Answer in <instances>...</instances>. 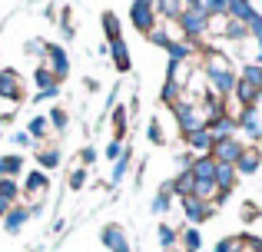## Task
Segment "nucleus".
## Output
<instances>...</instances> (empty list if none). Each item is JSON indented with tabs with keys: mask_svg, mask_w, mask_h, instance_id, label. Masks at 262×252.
Segmentation results:
<instances>
[{
	"mask_svg": "<svg viewBox=\"0 0 262 252\" xmlns=\"http://www.w3.org/2000/svg\"><path fill=\"white\" fill-rule=\"evenodd\" d=\"M199 73L206 77V83H209V90L216 93V97H232V90H236L239 83V73L232 70V60L226 57V53L219 50H206L203 60H199Z\"/></svg>",
	"mask_w": 262,
	"mask_h": 252,
	"instance_id": "f257e3e1",
	"label": "nucleus"
},
{
	"mask_svg": "<svg viewBox=\"0 0 262 252\" xmlns=\"http://www.w3.org/2000/svg\"><path fill=\"white\" fill-rule=\"evenodd\" d=\"M173 110V120H176V129L183 136H189V133H199V129H209L212 123V117H209V106L206 103H199V100H179L176 106H169Z\"/></svg>",
	"mask_w": 262,
	"mask_h": 252,
	"instance_id": "f03ea898",
	"label": "nucleus"
},
{
	"mask_svg": "<svg viewBox=\"0 0 262 252\" xmlns=\"http://www.w3.org/2000/svg\"><path fill=\"white\" fill-rule=\"evenodd\" d=\"M176 27H179V37H183V40H189V43H199V40H206V27H209V17H206L199 7H186V10L179 13Z\"/></svg>",
	"mask_w": 262,
	"mask_h": 252,
	"instance_id": "7ed1b4c3",
	"label": "nucleus"
},
{
	"mask_svg": "<svg viewBox=\"0 0 262 252\" xmlns=\"http://www.w3.org/2000/svg\"><path fill=\"white\" fill-rule=\"evenodd\" d=\"M129 24H133L143 37H146V33L160 24V13H156V4H153V0H133V4H129Z\"/></svg>",
	"mask_w": 262,
	"mask_h": 252,
	"instance_id": "20e7f679",
	"label": "nucleus"
},
{
	"mask_svg": "<svg viewBox=\"0 0 262 252\" xmlns=\"http://www.w3.org/2000/svg\"><path fill=\"white\" fill-rule=\"evenodd\" d=\"M43 66L57 80H67V77H70V57H67V50L60 43H43Z\"/></svg>",
	"mask_w": 262,
	"mask_h": 252,
	"instance_id": "39448f33",
	"label": "nucleus"
},
{
	"mask_svg": "<svg viewBox=\"0 0 262 252\" xmlns=\"http://www.w3.org/2000/svg\"><path fill=\"white\" fill-rule=\"evenodd\" d=\"M246 143L239 140V136H219L216 146H212V159L216 163H226V166H236L239 156H243Z\"/></svg>",
	"mask_w": 262,
	"mask_h": 252,
	"instance_id": "423d86ee",
	"label": "nucleus"
},
{
	"mask_svg": "<svg viewBox=\"0 0 262 252\" xmlns=\"http://www.w3.org/2000/svg\"><path fill=\"white\" fill-rule=\"evenodd\" d=\"M179 206H183V216L189 219V226H196V229L216 216V206H212V202L196 199V196H186V199H179Z\"/></svg>",
	"mask_w": 262,
	"mask_h": 252,
	"instance_id": "0eeeda50",
	"label": "nucleus"
},
{
	"mask_svg": "<svg viewBox=\"0 0 262 252\" xmlns=\"http://www.w3.org/2000/svg\"><path fill=\"white\" fill-rule=\"evenodd\" d=\"M0 100H7V103H20L24 100V77H20V70H0Z\"/></svg>",
	"mask_w": 262,
	"mask_h": 252,
	"instance_id": "6e6552de",
	"label": "nucleus"
},
{
	"mask_svg": "<svg viewBox=\"0 0 262 252\" xmlns=\"http://www.w3.org/2000/svg\"><path fill=\"white\" fill-rule=\"evenodd\" d=\"M100 242L110 252H133V246H129V236H126V229H123L120 222H106V226L100 229Z\"/></svg>",
	"mask_w": 262,
	"mask_h": 252,
	"instance_id": "1a4fd4ad",
	"label": "nucleus"
},
{
	"mask_svg": "<svg viewBox=\"0 0 262 252\" xmlns=\"http://www.w3.org/2000/svg\"><path fill=\"white\" fill-rule=\"evenodd\" d=\"M236 123L239 129H246V136L249 140H262V120H259V106H243V110L236 113Z\"/></svg>",
	"mask_w": 262,
	"mask_h": 252,
	"instance_id": "9d476101",
	"label": "nucleus"
},
{
	"mask_svg": "<svg viewBox=\"0 0 262 252\" xmlns=\"http://www.w3.org/2000/svg\"><path fill=\"white\" fill-rule=\"evenodd\" d=\"M47 189H50V176H47L43 169H30V173L24 176V189H20V193L30 196V199H40V196H47Z\"/></svg>",
	"mask_w": 262,
	"mask_h": 252,
	"instance_id": "9b49d317",
	"label": "nucleus"
},
{
	"mask_svg": "<svg viewBox=\"0 0 262 252\" xmlns=\"http://www.w3.org/2000/svg\"><path fill=\"white\" fill-rule=\"evenodd\" d=\"M166 57H169V63H196V57H203V53H199L196 43H189V40H173V43L166 47Z\"/></svg>",
	"mask_w": 262,
	"mask_h": 252,
	"instance_id": "f8f14e48",
	"label": "nucleus"
},
{
	"mask_svg": "<svg viewBox=\"0 0 262 252\" xmlns=\"http://www.w3.org/2000/svg\"><path fill=\"white\" fill-rule=\"evenodd\" d=\"M186 146H189L192 156H212V146H216V136L209 133V129H199V133H189L183 136Z\"/></svg>",
	"mask_w": 262,
	"mask_h": 252,
	"instance_id": "ddd939ff",
	"label": "nucleus"
},
{
	"mask_svg": "<svg viewBox=\"0 0 262 252\" xmlns=\"http://www.w3.org/2000/svg\"><path fill=\"white\" fill-rule=\"evenodd\" d=\"M0 222H4V233L7 236H20V229L30 222V206H20V202H17V206H13Z\"/></svg>",
	"mask_w": 262,
	"mask_h": 252,
	"instance_id": "4468645a",
	"label": "nucleus"
},
{
	"mask_svg": "<svg viewBox=\"0 0 262 252\" xmlns=\"http://www.w3.org/2000/svg\"><path fill=\"white\" fill-rule=\"evenodd\" d=\"M256 4L252 0H226V17L229 20H236V24H246L249 27V20L256 17Z\"/></svg>",
	"mask_w": 262,
	"mask_h": 252,
	"instance_id": "2eb2a0df",
	"label": "nucleus"
},
{
	"mask_svg": "<svg viewBox=\"0 0 262 252\" xmlns=\"http://www.w3.org/2000/svg\"><path fill=\"white\" fill-rule=\"evenodd\" d=\"M259 169H262V149L259 146H246L243 156H239V163H236V173L239 176H256Z\"/></svg>",
	"mask_w": 262,
	"mask_h": 252,
	"instance_id": "dca6fc26",
	"label": "nucleus"
},
{
	"mask_svg": "<svg viewBox=\"0 0 262 252\" xmlns=\"http://www.w3.org/2000/svg\"><path fill=\"white\" fill-rule=\"evenodd\" d=\"M236 182H239V173H236V166H226V163H216V189L223 196H229L232 189H236Z\"/></svg>",
	"mask_w": 262,
	"mask_h": 252,
	"instance_id": "f3484780",
	"label": "nucleus"
},
{
	"mask_svg": "<svg viewBox=\"0 0 262 252\" xmlns=\"http://www.w3.org/2000/svg\"><path fill=\"white\" fill-rule=\"evenodd\" d=\"M24 153H7L0 156V179H20V173H24Z\"/></svg>",
	"mask_w": 262,
	"mask_h": 252,
	"instance_id": "a211bd4d",
	"label": "nucleus"
},
{
	"mask_svg": "<svg viewBox=\"0 0 262 252\" xmlns=\"http://www.w3.org/2000/svg\"><path fill=\"white\" fill-rule=\"evenodd\" d=\"M189 173L196 176V179L216 182V159H212V156H192V163H189Z\"/></svg>",
	"mask_w": 262,
	"mask_h": 252,
	"instance_id": "6ab92c4d",
	"label": "nucleus"
},
{
	"mask_svg": "<svg viewBox=\"0 0 262 252\" xmlns=\"http://www.w3.org/2000/svg\"><path fill=\"white\" fill-rule=\"evenodd\" d=\"M110 57H113V66L120 73H129V66H133V60H129V47H126V40H110Z\"/></svg>",
	"mask_w": 262,
	"mask_h": 252,
	"instance_id": "aec40b11",
	"label": "nucleus"
},
{
	"mask_svg": "<svg viewBox=\"0 0 262 252\" xmlns=\"http://www.w3.org/2000/svg\"><path fill=\"white\" fill-rule=\"evenodd\" d=\"M173 27H176V24H166V20H163V24H156L153 30L146 33V40H149L153 47H163V50H166V47L176 40V33H179V30H173Z\"/></svg>",
	"mask_w": 262,
	"mask_h": 252,
	"instance_id": "412c9836",
	"label": "nucleus"
},
{
	"mask_svg": "<svg viewBox=\"0 0 262 252\" xmlns=\"http://www.w3.org/2000/svg\"><path fill=\"white\" fill-rule=\"evenodd\" d=\"M192 186H196V176H192L189 169H179L176 179L169 182V193L179 196V199H186V196H192Z\"/></svg>",
	"mask_w": 262,
	"mask_h": 252,
	"instance_id": "4be33fe9",
	"label": "nucleus"
},
{
	"mask_svg": "<svg viewBox=\"0 0 262 252\" xmlns=\"http://www.w3.org/2000/svg\"><path fill=\"white\" fill-rule=\"evenodd\" d=\"M236 129H239V123H236V113H232V110L223 113V117H216V120L209 123V133L216 136V140H219V136H232Z\"/></svg>",
	"mask_w": 262,
	"mask_h": 252,
	"instance_id": "5701e85b",
	"label": "nucleus"
},
{
	"mask_svg": "<svg viewBox=\"0 0 262 252\" xmlns=\"http://www.w3.org/2000/svg\"><path fill=\"white\" fill-rule=\"evenodd\" d=\"M156 4V13H160L163 20H166V24H176L179 20V13L186 10V4L183 0H153Z\"/></svg>",
	"mask_w": 262,
	"mask_h": 252,
	"instance_id": "b1692460",
	"label": "nucleus"
},
{
	"mask_svg": "<svg viewBox=\"0 0 262 252\" xmlns=\"http://www.w3.org/2000/svg\"><path fill=\"white\" fill-rule=\"evenodd\" d=\"M232 97H236V103H239V110H243V106H256L259 103V97L262 93L259 90H252L249 83H243V80H239L236 83V90H232Z\"/></svg>",
	"mask_w": 262,
	"mask_h": 252,
	"instance_id": "393cba45",
	"label": "nucleus"
},
{
	"mask_svg": "<svg viewBox=\"0 0 262 252\" xmlns=\"http://www.w3.org/2000/svg\"><path fill=\"white\" fill-rule=\"evenodd\" d=\"M100 24H103L106 40H120V37H123V24H120V17H116L113 10H103V13H100Z\"/></svg>",
	"mask_w": 262,
	"mask_h": 252,
	"instance_id": "a878e982",
	"label": "nucleus"
},
{
	"mask_svg": "<svg viewBox=\"0 0 262 252\" xmlns=\"http://www.w3.org/2000/svg\"><path fill=\"white\" fill-rule=\"evenodd\" d=\"M169 206H173V193H169V182H166L163 189H156V196H153V202H149V209H153V216H166Z\"/></svg>",
	"mask_w": 262,
	"mask_h": 252,
	"instance_id": "bb28decb",
	"label": "nucleus"
},
{
	"mask_svg": "<svg viewBox=\"0 0 262 252\" xmlns=\"http://www.w3.org/2000/svg\"><path fill=\"white\" fill-rule=\"evenodd\" d=\"M179 242H183V252H203V236L196 226H186L179 233Z\"/></svg>",
	"mask_w": 262,
	"mask_h": 252,
	"instance_id": "cd10ccee",
	"label": "nucleus"
},
{
	"mask_svg": "<svg viewBox=\"0 0 262 252\" xmlns=\"http://www.w3.org/2000/svg\"><path fill=\"white\" fill-rule=\"evenodd\" d=\"M239 80H243V83H249L252 90L262 93V66L259 63H246L243 70H239Z\"/></svg>",
	"mask_w": 262,
	"mask_h": 252,
	"instance_id": "c85d7f7f",
	"label": "nucleus"
},
{
	"mask_svg": "<svg viewBox=\"0 0 262 252\" xmlns=\"http://www.w3.org/2000/svg\"><path fill=\"white\" fill-rule=\"evenodd\" d=\"M37 163H40V169H43V173L57 169V166H60V149H57V146H43V149L37 153Z\"/></svg>",
	"mask_w": 262,
	"mask_h": 252,
	"instance_id": "c756f323",
	"label": "nucleus"
},
{
	"mask_svg": "<svg viewBox=\"0 0 262 252\" xmlns=\"http://www.w3.org/2000/svg\"><path fill=\"white\" fill-rule=\"evenodd\" d=\"M27 133H30V140H33V143L47 140V136H50V120H47V117H33V120H30V126H27Z\"/></svg>",
	"mask_w": 262,
	"mask_h": 252,
	"instance_id": "7c9ffc66",
	"label": "nucleus"
},
{
	"mask_svg": "<svg viewBox=\"0 0 262 252\" xmlns=\"http://www.w3.org/2000/svg\"><path fill=\"white\" fill-rule=\"evenodd\" d=\"M229 33V17L226 13H216V17H209V27H206V37H223Z\"/></svg>",
	"mask_w": 262,
	"mask_h": 252,
	"instance_id": "2f4dec72",
	"label": "nucleus"
},
{
	"mask_svg": "<svg viewBox=\"0 0 262 252\" xmlns=\"http://www.w3.org/2000/svg\"><path fill=\"white\" fill-rule=\"evenodd\" d=\"M0 199L17 206L20 202V179H0Z\"/></svg>",
	"mask_w": 262,
	"mask_h": 252,
	"instance_id": "473e14b6",
	"label": "nucleus"
},
{
	"mask_svg": "<svg viewBox=\"0 0 262 252\" xmlns=\"http://www.w3.org/2000/svg\"><path fill=\"white\" fill-rule=\"evenodd\" d=\"M176 242H179V233H176L173 226H169V222H163V226H160V246L166 249V252H173V249H176Z\"/></svg>",
	"mask_w": 262,
	"mask_h": 252,
	"instance_id": "72a5a7b5",
	"label": "nucleus"
},
{
	"mask_svg": "<svg viewBox=\"0 0 262 252\" xmlns=\"http://www.w3.org/2000/svg\"><path fill=\"white\" fill-rule=\"evenodd\" d=\"M47 120H50V129L63 133V129H67V123H70V113H67V110H60V106H53V110H50V117H47Z\"/></svg>",
	"mask_w": 262,
	"mask_h": 252,
	"instance_id": "f704fd0d",
	"label": "nucleus"
},
{
	"mask_svg": "<svg viewBox=\"0 0 262 252\" xmlns=\"http://www.w3.org/2000/svg\"><path fill=\"white\" fill-rule=\"evenodd\" d=\"M212 252H243V236H223Z\"/></svg>",
	"mask_w": 262,
	"mask_h": 252,
	"instance_id": "c9c22d12",
	"label": "nucleus"
},
{
	"mask_svg": "<svg viewBox=\"0 0 262 252\" xmlns=\"http://www.w3.org/2000/svg\"><path fill=\"white\" fill-rule=\"evenodd\" d=\"M146 140L153 143V146H163V143H166V133H163V123H160V120H153V123L146 126Z\"/></svg>",
	"mask_w": 262,
	"mask_h": 252,
	"instance_id": "e433bc0d",
	"label": "nucleus"
},
{
	"mask_svg": "<svg viewBox=\"0 0 262 252\" xmlns=\"http://www.w3.org/2000/svg\"><path fill=\"white\" fill-rule=\"evenodd\" d=\"M126 169H129V146L123 149V156L116 159V166H113V182H120L123 176H126Z\"/></svg>",
	"mask_w": 262,
	"mask_h": 252,
	"instance_id": "4c0bfd02",
	"label": "nucleus"
},
{
	"mask_svg": "<svg viewBox=\"0 0 262 252\" xmlns=\"http://www.w3.org/2000/svg\"><path fill=\"white\" fill-rule=\"evenodd\" d=\"M199 10H203L206 17H216V13H226V0H203V4H199Z\"/></svg>",
	"mask_w": 262,
	"mask_h": 252,
	"instance_id": "58836bf2",
	"label": "nucleus"
},
{
	"mask_svg": "<svg viewBox=\"0 0 262 252\" xmlns=\"http://www.w3.org/2000/svg\"><path fill=\"white\" fill-rule=\"evenodd\" d=\"M83 186H86V169L80 166V169L70 173V189H83Z\"/></svg>",
	"mask_w": 262,
	"mask_h": 252,
	"instance_id": "ea45409f",
	"label": "nucleus"
},
{
	"mask_svg": "<svg viewBox=\"0 0 262 252\" xmlns=\"http://www.w3.org/2000/svg\"><path fill=\"white\" fill-rule=\"evenodd\" d=\"M93 163H96V149L93 146H86V149H80V166H93Z\"/></svg>",
	"mask_w": 262,
	"mask_h": 252,
	"instance_id": "a19ab883",
	"label": "nucleus"
},
{
	"mask_svg": "<svg viewBox=\"0 0 262 252\" xmlns=\"http://www.w3.org/2000/svg\"><path fill=\"white\" fill-rule=\"evenodd\" d=\"M120 156H123V143L120 140H113V143H110V146H106V159H120Z\"/></svg>",
	"mask_w": 262,
	"mask_h": 252,
	"instance_id": "79ce46f5",
	"label": "nucleus"
},
{
	"mask_svg": "<svg viewBox=\"0 0 262 252\" xmlns=\"http://www.w3.org/2000/svg\"><path fill=\"white\" fill-rule=\"evenodd\" d=\"M13 140V146H20V149H27V146H33V140H30V133H13L10 136Z\"/></svg>",
	"mask_w": 262,
	"mask_h": 252,
	"instance_id": "37998d69",
	"label": "nucleus"
},
{
	"mask_svg": "<svg viewBox=\"0 0 262 252\" xmlns=\"http://www.w3.org/2000/svg\"><path fill=\"white\" fill-rule=\"evenodd\" d=\"M256 219H259V209L252 206V202H249V206H243V222H256Z\"/></svg>",
	"mask_w": 262,
	"mask_h": 252,
	"instance_id": "c03bdc74",
	"label": "nucleus"
},
{
	"mask_svg": "<svg viewBox=\"0 0 262 252\" xmlns=\"http://www.w3.org/2000/svg\"><path fill=\"white\" fill-rule=\"evenodd\" d=\"M27 53H40V57H43V40H30V43H27Z\"/></svg>",
	"mask_w": 262,
	"mask_h": 252,
	"instance_id": "a18cd8bd",
	"label": "nucleus"
},
{
	"mask_svg": "<svg viewBox=\"0 0 262 252\" xmlns=\"http://www.w3.org/2000/svg\"><path fill=\"white\" fill-rule=\"evenodd\" d=\"M10 209H13V202H7V199H0V219H4V216H7V213H10Z\"/></svg>",
	"mask_w": 262,
	"mask_h": 252,
	"instance_id": "49530a36",
	"label": "nucleus"
},
{
	"mask_svg": "<svg viewBox=\"0 0 262 252\" xmlns=\"http://www.w3.org/2000/svg\"><path fill=\"white\" fill-rule=\"evenodd\" d=\"M183 4H186V7H199V4H203V0H183Z\"/></svg>",
	"mask_w": 262,
	"mask_h": 252,
	"instance_id": "de8ad7c7",
	"label": "nucleus"
}]
</instances>
